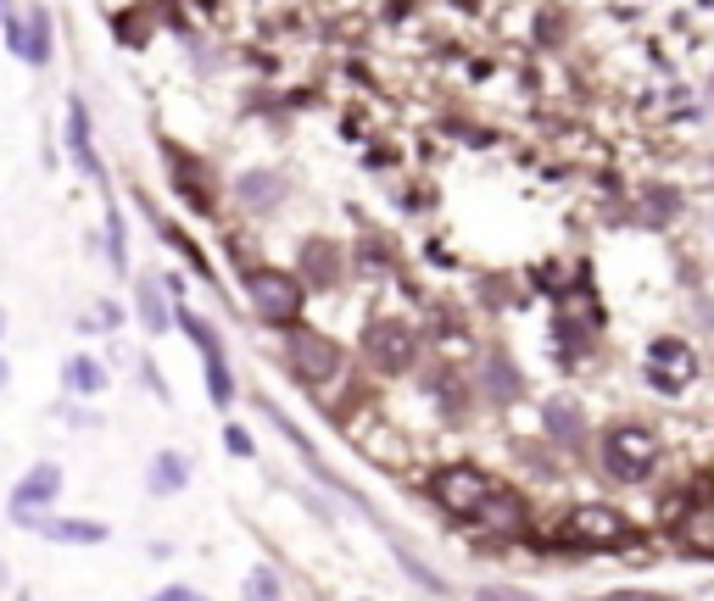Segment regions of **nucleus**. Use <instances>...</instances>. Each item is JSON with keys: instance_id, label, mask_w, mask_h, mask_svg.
Returning a JSON list of instances; mask_svg holds the SVG:
<instances>
[{"instance_id": "obj_1", "label": "nucleus", "mask_w": 714, "mask_h": 601, "mask_svg": "<svg viewBox=\"0 0 714 601\" xmlns=\"http://www.w3.org/2000/svg\"><path fill=\"white\" fill-rule=\"evenodd\" d=\"M246 301H251V312L257 318H268V323H296L301 318V301H307V290H301V279L296 273H285V268H246Z\"/></svg>"}, {"instance_id": "obj_2", "label": "nucleus", "mask_w": 714, "mask_h": 601, "mask_svg": "<svg viewBox=\"0 0 714 601\" xmlns=\"http://www.w3.org/2000/svg\"><path fill=\"white\" fill-rule=\"evenodd\" d=\"M653 462H658V440H653L642 423H619V429H608V434H603V468H608L619 484L647 479V473H653Z\"/></svg>"}, {"instance_id": "obj_3", "label": "nucleus", "mask_w": 714, "mask_h": 601, "mask_svg": "<svg viewBox=\"0 0 714 601\" xmlns=\"http://www.w3.org/2000/svg\"><path fill=\"white\" fill-rule=\"evenodd\" d=\"M497 490H503V484H497L492 473H480V468H442V473L430 479L436 507H447L453 518H480Z\"/></svg>"}, {"instance_id": "obj_4", "label": "nucleus", "mask_w": 714, "mask_h": 601, "mask_svg": "<svg viewBox=\"0 0 714 601\" xmlns=\"http://www.w3.org/2000/svg\"><path fill=\"white\" fill-rule=\"evenodd\" d=\"M285 362H290V373H296L301 384H329V379L340 373V345H335L329 334H318V329L290 323V329H285Z\"/></svg>"}, {"instance_id": "obj_5", "label": "nucleus", "mask_w": 714, "mask_h": 601, "mask_svg": "<svg viewBox=\"0 0 714 601\" xmlns=\"http://www.w3.org/2000/svg\"><path fill=\"white\" fill-rule=\"evenodd\" d=\"M642 373L658 395H681L692 379H697V351L686 340H647V357H642Z\"/></svg>"}, {"instance_id": "obj_6", "label": "nucleus", "mask_w": 714, "mask_h": 601, "mask_svg": "<svg viewBox=\"0 0 714 601\" xmlns=\"http://www.w3.org/2000/svg\"><path fill=\"white\" fill-rule=\"evenodd\" d=\"M564 540L569 545H592V551H614V545H625L631 540V518L625 512H614V507H575L569 518H564Z\"/></svg>"}, {"instance_id": "obj_7", "label": "nucleus", "mask_w": 714, "mask_h": 601, "mask_svg": "<svg viewBox=\"0 0 714 601\" xmlns=\"http://www.w3.org/2000/svg\"><path fill=\"white\" fill-rule=\"evenodd\" d=\"M364 351H369V362H375L380 373H408L414 357H419V334H414L408 323H397V318H380V323H369Z\"/></svg>"}, {"instance_id": "obj_8", "label": "nucleus", "mask_w": 714, "mask_h": 601, "mask_svg": "<svg viewBox=\"0 0 714 601\" xmlns=\"http://www.w3.org/2000/svg\"><path fill=\"white\" fill-rule=\"evenodd\" d=\"M179 318V329L196 340V351H201V362H207V395L218 401V407H229L235 401V379H229V362H224V345H218V329L212 323H201L190 307H179L173 312Z\"/></svg>"}, {"instance_id": "obj_9", "label": "nucleus", "mask_w": 714, "mask_h": 601, "mask_svg": "<svg viewBox=\"0 0 714 601\" xmlns=\"http://www.w3.org/2000/svg\"><path fill=\"white\" fill-rule=\"evenodd\" d=\"M7 46H12V57H23L29 68H46V62H51V18H46V12L7 18Z\"/></svg>"}, {"instance_id": "obj_10", "label": "nucleus", "mask_w": 714, "mask_h": 601, "mask_svg": "<svg viewBox=\"0 0 714 601\" xmlns=\"http://www.w3.org/2000/svg\"><path fill=\"white\" fill-rule=\"evenodd\" d=\"M57 490H62V468H57V462H40L34 473H23V484L12 490V523L40 518V507H46Z\"/></svg>"}, {"instance_id": "obj_11", "label": "nucleus", "mask_w": 714, "mask_h": 601, "mask_svg": "<svg viewBox=\"0 0 714 601\" xmlns=\"http://www.w3.org/2000/svg\"><path fill=\"white\" fill-rule=\"evenodd\" d=\"M68 151H73V162H79L85 179H101V157L90 146V112H85V101H68Z\"/></svg>"}, {"instance_id": "obj_12", "label": "nucleus", "mask_w": 714, "mask_h": 601, "mask_svg": "<svg viewBox=\"0 0 714 601\" xmlns=\"http://www.w3.org/2000/svg\"><path fill=\"white\" fill-rule=\"evenodd\" d=\"M542 418H547V434L553 440H564V445H581L586 440V418H581V401L575 395H553Z\"/></svg>"}, {"instance_id": "obj_13", "label": "nucleus", "mask_w": 714, "mask_h": 601, "mask_svg": "<svg viewBox=\"0 0 714 601\" xmlns=\"http://www.w3.org/2000/svg\"><path fill=\"white\" fill-rule=\"evenodd\" d=\"M185 484H190V462L179 451H157L151 457V473H146V490L151 495H179Z\"/></svg>"}, {"instance_id": "obj_14", "label": "nucleus", "mask_w": 714, "mask_h": 601, "mask_svg": "<svg viewBox=\"0 0 714 601\" xmlns=\"http://www.w3.org/2000/svg\"><path fill=\"white\" fill-rule=\"evenodd\" d=\"M675 540H681V551H692V557H708V562H714V507L686 512V518H681V529H675Z\"/></svg>"}, {"instance_id": "obj_15", "label": "nucleus", "mask_w": 714, "mask_h": 601, "mask_svg": "<svg viewBox=\"0 0 714 601\" xmlns=\"http://www.w3.org/2000/svg\"><path fill=\"white\" fill-rule=\"evenodd\" d=\"M135 296H140V323H146V334L157 340V334L173 323V312H168V296H162V284H157V279H140V284H135Z\"/></svg>"}, {"instance_id": "obj_16", "label": "nucleus", "mask_w": 714, "mask_h": 601, "mask_svg": "<svg viewBox=\"0 0 714 601\" xmlns=\"http://www.w3.org/2000/svg\"><path fill=\"white\" fill-rule=\"evenodd\" d=\"M40 529L62 545H101L107 540V523H85V518H46Z\"/></svg>"}, {"instance_id": "obj_17", "label": "nucleus", "mask_w": 714, "mask_h": 601, "mask_svg": "<svg viewBox=\"0 0 714 601\" xmlns=\"http://www.w3.org/2000/svg\"><path fill=\"white\" fill-rule=\"evenodd\" d=\"M279 196H285V179H279V173H262V168H257V173L240 179V201H246L251 212H268Z\"/></svg>"}, {"instance_id": "obj_18", "label": "nucleus", "mask_w": 714, "mask_h": 601, "mask_svg": "<svg viewBox=\"0 0 714 601\" xmlns=\"http://www.w3.org/2000/svg\"><path fill=\"white\" fill-rule=\"evenodd\" d=\"M62 384H68L73 395H96V390H107V368H101L96 357H68Z\"/></svg>"}, {"instance_id": "obj_19", "label": "nucleus", "mask_w": 714, "mask_h": 601, "mask_svg": "<svg viewBox=\"0 0 714 601\" xmlns=\"http://www.w3.org/2000/svg\"><path fill=\"white\" fill-rule=\"evenodd\" d=\"M329 251H335V246H324V240H307V246H301V268H307L313 284H335L340 257H329Z\"/></svg>"}, {"instance_id": "obj_20", "label": "nucleus", "mask_w": 714, "mask_h": 601, "mask_svg": "<svg viewBox=\"0 0 714 601\" xmlns=\"http://www.w3.org/2000/svg\"><path fill=\"white\" fill-rule=\"evenodd\" d=\"M107 257H112L118 273L129 268V234H123V212L118 207H107Z\"/></svg>"}, {"instance_id": "obj_21", "label": "nucleus", "mask_w": 714, "mask_h": 601, "mask_svg": "<svg viewBox=\"0 0 714 601\" xmlns=\"http://www.w3.org/2000/svg\"><path fill=\"white\" fill-rule=\"evenodd\" d=\"M246 601H279V573L274 568H251L246 573Z\"/></svg>"}, {"instance_id": "obj_22", "label": "nucleus", "mask_w": 714, "mask_h": 601, "mask_svg": "<svg viewBox=\"0 0 714 601\" xmlns=\"http://www.w3.org/2000/svg\"><path fill=\"white\" fill-rule=\"evenodd\" d=\"M475 601H536L530 590H514V584H480Z\"/></svg>"}, {"instance_id": "obj_23", "label": "nucleus", "mask_w": 714, "mask_h": 601, "mask_svg": "<svg viewBox=\"0 0 714 601\" xmlns=\"http://www.w3.org/2000/svg\"><path fill=\"white\" fill-rule=\"evenodd\" d=\"M224 445H229V457H251V434H246V429H235V423L224 429Z\"/></svg>"}, {"instance_id": "obj_24", "label": "nucleus", "mask_w": 714, "mask_h": 601, "mask_svg": "<svg viewBox=\"0 0 714 601\" xmlns=\"http://www.w3.org/2000/svg\"><path fill=\"white\" fill-rule=\"evenodd\" d=\"M7 379H12V368H7V362H0V390H7Z\"/></svg>"}, {"instance_id": "obj_25", "label": "nucleus", "mask_w": 714, "mask_h": 601, "mask_svg": "<svg viewBox=\"0 0 714 601\" xmlns=\"http://www.w3.org/2000/svg\"><path fill=\"white\" fill-rule=\"evenodd\" d=\"M708 107H714V79H708Z\"/></svg>"}, {"instance_id": "obj_26", "label": "nucleus", "mask_w": 714, "mask_h": 601, "mask_svg": "<svg viewBox=\"0 0 714 601\" xmlns=\"http://www.w3.org/2000/svg\"><path fill=\"white\" fill-rule=\"evenodd\" d=\"M0 334H7V312H0Z\"/></svg>"}, {"instance_id": "obj_27", "label": "nucleus", "mask_w": 714, "mask_h": 601, "mask_svg": "<svg viewBox=\"0 0 714 601\" xmlns=\"http://www.w3.org/2000/svg\"><path fill=\"white\" fill-rule=\"evenodd\" d=\"M196 601H207V595H196Z\"/></svg>"}]
</instances>
